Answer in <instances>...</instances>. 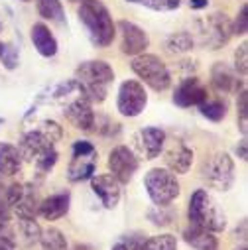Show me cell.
I'll list each match as a JSON object with an SVG mask.
<instances>
[{
    "label": "cell",
    "instance_id": "4316f807",
    "mask_svg": "<svg viewBox=\"0 0 248 250\" xmlns=\"http://www.w3.org/2000/svg\"><path fill=\"white\" fill-rule=\"evenodd\" d=\"M38 242L41 244L43 250H67V238H65V234L61 232L59 229H55V227H49V229L41 230Z\"/></svg>",
    "mask_w": 248,
    "mask_h": 250
},
{
    "label": "cell",
    "instance_id": "ee69618b",
    "mask_svg": "<svg viewBox=\"0 0 248 250\" xmlns=\"http://www.w3.org/2000/svg\"><path fill=\"white\" fill-rule=\"evenodd\" d=\"M0 250H12L10 246H4V244H0Z\"/></svg>",
    "mask_w": 248,
    "mask_h": 250
},
{
    "label": "cell",
    "instance_id": "7c38bea8",
    "mask_svg": "<svg viewBox=\"0 0 248 250\" xmlns=\"http://www.w3.org/2000/svg\"><path fill=\"white\" fill-rule=\"evenodd\" d=\"M116 28L120 32V51L124 55H140L150 45L148 34L140 26H136L134 22L120 20L116 24Z\"/></svg>",
    "mask_w": 248,
    "mask_h": 250
},
{
    "label": "cell",
    "instance_id": "ab89813d",
    "mask_svg": "<svg viewBox=\"0 0 248 250\" xmlns=\"http://www.w3.org/2000/svg\"><path fill=\"white\" fill-rule=\"evenodd\" d=\"M246 148H248V144H246V136L238 142V146H236V156L242 160V162H246L248 160V152H246Z\"/></svg>",
    "mask_w": 248,
    "mask_h": 250
},
{
    "label": "cell",
    "instance_id": "9a60e30c",
    "mask_svg": "<svg viewBox=\"0 0 248 250\" xmlns=\"http://www.w3.org/2000/svg\"><path fill=\"white\" fill-rule=\"evenodd\" d=\"M120 181L114 179L110 173H103V175H93L91 177V187L95 195L101 199L104 209H114L120 201Z\"/></svg>",
    "mask_w": 248,
    "mask_h": 250
},
{
    "label": "cell",
    "instance_id": "c3c4849f",
    "mask_svg": "<svg viewBox=\"0 0 248 250\" xmlns=\"http://www.w3.org/2000/svg\"><path fill=\"white\" fill-rule=\"evenodd\" d=\"M0 122H2V118H0Z\"/></svg>",
    "mask_w": 248,
    "mask_h": 250
},
{
    "label": "cell",
    "instance_id": "d6a6232c",
    "mask_svg": "<svg viewBox=\"0 0 248 250\" xmlns=\"http://www.w3.org/2000/svg\"><path fill=\"white\" fill-rule=\"evenodd\" d=\"M57 158H59V154H57V150H55V148L47 150L43 156H40V158L34 162V166H36V171H38L40 175H45V173H49V171L55 167V164H57Z\"/></svg>",
    "mask_w": 248,
    "mask_h": 250
},
{
    "label": "cell",
    "instance_id": "bcb514c9",
    "mask_svg": "<svg viewBox=\"0 0 248 250\" xmlns=\"http://www.w3.org/2000/svg\"><path fill=\"white\" fill-rule=\"evenodd\" d=\"M238 250H248V248H246V246H242V248H238Z\"/></svg>",
    "mask_w": 248,
    "mask_h": 250
},
{
    "label": "cell",
    "instance_id": "74e56055",
    "mask_svg": "<svg viewBox=\"0 0 248 250\" xmlns=\"http://www.w3.org/2000/svg\"><path fill=\"white\" fill-rule=\"evenodd\" d=\"M91 154H97V148L87 142V140H77L71 148V156L73 158H83V156H91Z\"/></svg>",
    "mask_w": 248,
    "mask_h": 250
},
{
    "label": "cell",
    "instance_id": "7a4b0ae2",
    "mask_svg": "<svg viewBox=\"0 0 248 250\" xmlns=\"http://www.w3.org/2000/svg\"><path fill=\"white\" fill-rule=\"evenodd\" d=\"M75 81L79 83L83 95L91 103H103L106 99L108 85L114 81V71L106 61L91 59V61H83L77 67Z\"/></svg>",
    "mask_w": 248,
    "mask_h": 250
},
{
    "label": "cell",
    "instance_id": "f6af8a7d",
    "mask_svg": "<svg viewBox=\"0 0 248 250\" xmlns=\"http://www.w3.org/2000/svg\"><path fill=\"white\" fill-rule=\"evenodd\" d=\"M71 2H81L83 4V2H89V0H71Z\"/></svg>",
    "mask_w": 248,
    "mask_h": 250
},
{
    "label": "cell",
    "instance_id": "ba28073f",
    "mask_svg": "<svg viewBox=\"0 0 248 250\" xmlns=\"http://www.w3.org/2000/svg\"><path fill=\"white\" fill-rule=\"evenodd\" d=\"M201 177L205 183L217 191H228L230 185L234 183V162L227 152H219L211 156L203 167H201Z\"/></svg>",
    "mask_w": 248,
    "mask_h": 250
},
{
    "label": "cell",
    "instance_id": "ac0fdd59",
    "mask_svg": "<svg viewBox=\"0 0 248 250\" xmlns=\"http://www.w3.org/2000/svg\"><path fill=\"white\" fill-rule=\"evenodd\" d=\"M164 160L171 173H187L193 164V150L187 148L183 142H177L165 152Z\"/></svg>",
    "mask_w": 248,
    "mask_h": 250
},
{
    "label": "cell",
    "instance_id": "e0dca14e",
    "mask_svg": "<svg viewBox=\"0 0 248 250\" xmlns=\"http://www.w3.org/2000/svg\"><path fill=\"white\" fill-rule=\"evenodd\" d=\"M71 207V193L69 191H59L49 197H45L40 203L38 215H41L45 221H57L61 217H65Z\"/></svg>",
    "mask_w": 248,
    "mask_h": 250
},
{
    "label": "cell",
    "instance_id": "d590c367",
    "mask_svg": "<svg viewBox=\"0 0 248 250\" xmlns=\"http://www.w3.org/2000/svg\"><path fill=\"white\" fill-rule=\"evenodd\" d=\"M234 71L242 77H246L248 73V43L246 42H242L234 51Z\"/></svg>",
    "mask_w": 248,
    "mask_h": 250
},
{
    "label": "cell",
    "instance_id": "6da1fadb",
    "mask_svg": "<svg viewBox=\"0 0 248 250\" xmlns=\"http://www.w3.org/2000/svg\"><path fill=\"white\" fill-rule=\"evenodd\" d=\"M79 20L83 22L89 40L97 47H108L116 36V24L112 22V16L108 8L101 0H89L79 6Z\"/></svg>",
    "mask_w": 248,
    "mask_h": 250
},
{
    "label": "cell",
    "instance_id": "484cf974",
    "mask_svg": "<svg viewBox=\"0 0 248 250\" xmlns=\"http://www.w3.org/2000/svg\"><path fill=\"white\" fill-rule=\"evenodd\" d=\"M227 110H228V104L223 101V99H205L201 104H199V112L201 116H205L207 120H213V122H221L225 116H227Z\"/></svg>",
    "mask_w": 248,
    "mask_h": 250
},
{
    "label": "cell",
    "instance_id": "7dc6e473",
    "mask_svg": "<svg viewBox=\"0 0 248 250\" xmlns=\"http://www.w3.org/2000/svg\"><path fill=\"white\" fill-rule=\"evenodd\" d=\"M24 2H30V0H24Z\"/></svg>",
    "mask_w": 248,
    "mask_h": 250
},
{
    "label": "cell",
    "instance_id": "30bf717a",
    "mask_svg": "<svg viewBox=\"0 0 248 250\" xmlns=\"http://www.w3.org/2000/svg\"><path fill=\"white\" fill-rule=\"evenodd\" d=\"M140 162L134 156V152L128 146H116L110 150L108 154V169L110 175L114 179H118L120 183H128L132 181L134 173L138 171Z\"/></svg>",
    "mask_w": 248,
    "mask_h": 250
},
{
    "label": "cell",
    "instance_id": "8992f818",
    "mask_svg": "<svg viewBox=\"0 0 248 250\" xmlns=\"http://www.w3.org/2000/svg\"><path fill=\"white\" fill-rule=\"evenodd\" d=\"M195 32H197V43L209 49H221L232 36L230 20L227 18V14H221V12H215L197 20Z\"/></svg>",
    "mask_w": 248,
    "mask_h": 250
},
{
    "label": "cell",
    "instance_id": "9c48e42d",
    "mask_svg": "<svg viewBox=\"0 0 248 250\" xmlns=\"http://www.w3.org/2000/svg\"><path fill=\"white\" fill-rule=\"evenodd\" d=\"M148 104V93L140 81H124L118 89L116 108L122 116L134 118L142 114V110Z\"/></svg>",
    "mask_w": 248,
    "mask_h": 250
},
{
    "label": "cell",
    "instance_id": "44dd1931",
    "mask_svg": "<svg viewBox=\"0 0 248 250\" xmlns=\"http://www.w3.org/2000/svg\"><path fill=\"white\" fill-rule=\"evenodd\" d=\"M183 240L193 250H219V238L215 236V232L193 227V225L183 230Z\"/></svg>",
    "mask_w": 248,
    "mask_h": 250
},
{
    "label": "cell",
    "instance_id": "2e32d148",
    "mask_svg": "<svg viewBox=\"0 0 248 250\" xmlns=\"http://www.w3.org/2000/svg\"><path fill=\"white\" fill-rule=\"evenodd\" d=\"M165 130L164 128H158V126H148V128H142L136 136V142H138V148L142 150V154L146 156V160H154L162 154L164 150V144H165Z\"/></svg>",
    "mask_w": 248,
    "mask_h": 250
},
{
    "label": "cell",
    "instance_id": "60d3db41",
    "mask_svg": "<svg viewBox=\"0 0 248 250\" xmlns=\"http://www.w3.org/2000/svg\"><path fill=\"white\" fill-rule=\"evenodd\" d=\"M209 4V0H189V6L193 10H201V8H207Z\"/></svg>",
    "mask_w": 248,
    "mask_h": 250
},
{
    "label": "cell",
    "instance_id": "f35d334b",
    "mask_svg": "<svg viewBox=\"0 0 248 250\" xmlns=\"http://www.w3.org/2000/svg\"><path fill=\"white\" fill-rule=\"evenodd\" d=\"M10 219H12V211H10L8 203L4 199H0V230L10 227Z\"/></svg>",
    "mask_w": 248,
    "mask_h": 250
},
{
    "label": "cell",
    "instance_id": "d6986e66",
    "mask_svg": "<svg viewBox=\"0 0 248 250\" xmlns=\"http://www.w3.org/2000/svg\"><path fill=\"white\" fill-rule=\"evenodd\" d=\"M211 83L223 95H228V93L238 91L242 87V83L236 79L234 71L227 63H223V61H217V63L211 67Z\"/></svg>",
    "mask_w": 248,
    "mask_h": 250
},
{
    "label": "cell",
    "instance_id": "ffe728a7",
    "mask_svg": "<svg viewBox=\"0 0 248 250\" xmlns=\"http://www.w3.org/2000/svg\"><path fill=\"white\" fill-rule=\"evenodd\" d=\"M32 43L43 57H53L57 53V40L51 34V30L41 22L32 26Z\"/></svg>",
    "mask_w": 248,
    "mask_h": 250
},
{
    "label": "cell",
    "instance_id": "b9f144b4",
    "mask_svg": "<svg viewBox=\"0 0 248 250\" xmlns=\"http://www.w3.org/2000/svg\"><path fill=\"white\" fill-rule=\"evenodd\" d=\"M234 236H236V238H240L242 242L246 240V219H242V223H240V232H238V229H236Z\"/></svg>",
    "mask_w": 248,
    "mask_h": 250
},
{
    "label": "cell",
    "instance_id": "83f0119b",
    "mask_svg": "<svg viewBox=\"0 0 248 250\" xmlns=\"http://www.w3.org/2000/svg\"><path fill=\"white\" fill-rule=\"evenodd\" d=\"M142 250H177V238L173 234H156L144 238Z\"/></svg>",
    "mask_w": 248,
    "mask_h": 250
},
{
    "label": "cell",
    "instance_id": "f1b7e54d",
    "mask_svg": "<svg viewBox=\"0 0 248 250\" xmlns=\"http://www.w3.org/2000/svg\"><path fill=\"white\" fill-rule=\"evenodd\" d=\"M18 230L26 244H36L41 234V227L36 219H18Z\"/></svg>",
    "mask_w": 248,
    "mask_h": 250
},
{
    "label": "cell",
    "instance_id": "8d00e7d4",
    "mask_svg": "<svg viewBox=\"0 0 248 250\" xmlns=\"http://www.w3.org/2000/svg\"><path fill=\"white\" fill-rule=\"evenodd\" d=\"M246 10H248L246 4H242L240 6V12H238V18L230 24L234 36H246V32H248V16H246Z\"/></svg>",
    "mask_w": 248,
    "mask_h": 250
},
{
    "label": "cell",
    "instance_id": "603a6c76",
    "mask_svg": "<svg viewBox=\"0 0 248 250\" xmlns=\"http://www.w3.org/2000/svg\"><path fill=\"white\" fill-rule=\"evenodd\" d=\"M95 171H97V154L83 156V158H71L67 177H69V181L77 183V181L91 179L95 175Z\"/></svg>",
    "mask_w": 248,
    "mask_h": 250
},
{
    "label": "cell",
    "instance_id": "52a82bcc",
    "mask_svg": "<svg viewBox=\"0 0 248 250\" xmlns=\"http://www.w3.org/2000/svg\"><path fill=\"white\" fill-rule=\"evenodd\" d=\"M6 203L18 219H36L41 199L32 183L10 181L8 191H6Z\"/></svg>",
    "mask_w": 248,
    "mask_h": 250
},
{
    "label": "cell",
    "instance_id": "f546056e",
    "mask_svg": "<svg viewBox=\"0 0 248 250\" xmlns=\"http://www.w3.org/2000/svg\"><path fill=\"white\" fill-rule=\"evenodd\" d=\"M238 99H236V108H238V128L242 132V136H246L248 132V93L246 87L242 85L238 91Z\"/></svg>",
    "mask_w": 248,
    "mask_h": 250
},
{
    "label": "cell",
    "instance_id": "cb8c5ba5",
    "mask_svg": "<svg viewBox=\"0 0 248 250\" xmlns=\"http://www.w3.org/2000/svg\"><path fill=\"white\" fill-rule=\"evenodd\" d=\"M38 12L41 18L55 22L59 26H67V18H65V10L61 0H38Z\"/></svg>",
    "mask_w": 248,
    "mask_h": 250
},
{
    "label": "cell",
    "instance_id": "5b68a950",
    "mask_svg": "<svg viewBox=\"0 0 248 250\" xmlns=\"http://www.w3.org/2000/svg\"><path fill=\"white\" fill-rule=\"evenodd\" d=\"M130 69L154 91H165L171 85V75L164 61L154 53L134 55Z\"/></svg>",
    "mask_w": 248,
    "mask_h": 250
},
{
    "label": "cell",
    "instance_id": "3957f363",
    "mask_svg": "<svg viewBox=\"0 0 248 250\" xmlns=\"http://www.w3.org/2000/svg\"><path fill=\"white\" fill-rule=\"evenodd\" d=\"M187 217L193 227L211 230V232H221L227 227V215L215 201V197L207 189H197L193 191L189 199V209Z\"/></svg>",
    "mask_w": 248,
    "mask_h": 250
},
{
    "label": "cell",
    "instance_id": "277c9868",
    "mask_svg": "<svg viewBox=\"0 0 248 250\" xmlns=\"http://www.w3.org/2000/svg\"><path fill=\"white\" fill-rule=\"evenodd\" d=\"M144 187L154 205H169L181 193L175 173L167 167H152L144 177Z\"/></svg>",
    "mask_w": 248,
    "mask_h": 250
},
{
    "label": "cell",
    "instance_id": "4dcf8cb0",
    "mask_svg": "<svg viewBox=\"0 0 248 250\" xmlns=\"http://www.w3.org/2000/svg\"><path fill=\"white\" fill-rule=\"evenodd\" d=\"M173 217H175V213L171 209H167V205H156L154 209L148 211V219L156 227H167L173 221Z\"/></svg>",
    "mask_w": 248,
    "mask_h": 250
},
{
    "label": "cell",
    "instance_id": "7bdbcfd3",
    "mask_svg": "<svg viewBox=\"0 0 248 250\" xmlns=\"http://www.w3.org/2000/svg\"><path fill=\"white\" fill-rule=\"evenodd\" d=\"M71 250H93V246H89V244H75Z\"/></svg>",
    "mask_w": 248,
    "mask_h": 250
},
{
    "label": "cell",
    "instance_id": "5bb4252c",
    "mask_svg": "<svg viewBox=\"0 0 248 250\" xmlns=\"http://www.w3.org/2000/svg\"><path fill=\"white\" fill-rule=\"evenodd\" d=\"M53 144H55V142H53L41 128H38V130H30V132H26V134L22 136L18 150H20V154H22V160L36 162V160H38L40 156H43L47 150L55 148Z\"/></svg>",
    "mask_w": 248,
    "mask_h": 250
},
{
    "label": "cell",
    "instance_id": "7402d4cb",
    "mask_svg": "<svg viewBox=\"0 0 248 250\" xmlns=\"http://www.w3.org/2000/svg\"><path fill=\"white\" fill-rule=\"evenodd\" d=\"M22 169V154L18 146L0 142V175L14 177Z\"/></svg>",
    "mask_w": 248,
    "mask_h": 250
},
{
    "label": "cell",
    "instance_id": "d4e9b609",
    "mask_svg": "<svg viewBox=\"0 0 248 250\" xmlns=\"http://www.w3.org/2000/svg\"><path fill=\"white\" fill-rule=\"evenodd\" d=\"M195 45V40L191 34L187 32H177V34H171L167 40H165V51L171 53V55H179V53H185V51H191Z\"/></svg>",
    "mask_w": 248,
    "mask_h": 250
},
{
    "label": "cell",
    "instance_id": "1f68e13d",
    "mask_svg": "<svg viewBox=\"0 0 248 250\" xmlns=\"http://www.w3.org/2000/svg\"><path fill=\"white\" fill-rule=\"evenodd\" d=\"M128 2L142 4V6H146L150 10H156V12H169V10L179 8L181 0H128Z\"/></svg>",
    "mask_w": 248,
    "mask_h": 250
},
{
    "label": "cell",
    "instance_id": "e575fe53",
    "mask_svg": "<svg viewBox=\"0 0 248 250\" xmlns=\"http://www.w3.org/2000/svg\"><path fill=\"white\" fill-rule=\"evenodd\" d=\"M0 61L6 69H16L18 67V49L12 43H0Z\"/></svg>",
    "mask_w": 248,
    "mask_h": 250
},
{
    "label": "cell",
    "instance_id": "4fadbf2b",
    "mask_svg": "<svg viewBox=\"0 0 248 250\" xmlns=\"http://www.w3.org/2000/svg\"><path fill=\"white\" fill-rule=\"evenodd\" d=\"M207 97H209L207 87H203L197 77H187L177 85V89L173 93V104H177L181 108L199 106Z\"/></svg>",
    "mask_w": 248,
    "mask_h": 250
},
{
    "label": "cell",
    "instance_id": "8fae6325",
    "mask_svg": "<svg viewBox=\"0 0 248 250\" xmlns=\"http://www.w3.org/2000/svg\"><path fill=\"white\" fill-rule=\"evenodd\" d=\"M63 114H65V118L73 124L75 128L85 130V132L93 130V126L97 124V116H95V110H93V103H91L81 91L77 93L75 99H71V101L65 104Z\"/></svg>",
    "mask_w": 248,
    "mask_h": 250
},
{
    "label": "cell",
    "instance_id": "836d02e7",
    "mask_svg": "<svg viewBox=\"0 0 248 250\" xmlns=\"http://www.w3.org/2000/svg\"><path fill=\"white\" fill-rule=\"evenodd\" d=\"M142 244H144L142 234H126V236H120L110 250H142Z\"/></svg>",
    "mask_w": 248,
    "mask_h": 250
}]
</instances>
